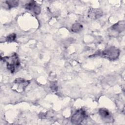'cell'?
Returning a JSON list of instances; mask_svg holds the SVG:
<instances>
[{
  "label": "cell",
  "mask_w": 125,
  "mask_h": 125,
  "mask_svg": "<svg viewBox=\"0 0 125 125\" xmlns=\"http://www.w3.org/2000/svg\"><path fill=\"white\" fill-rule=\"evenodd\" d=\"M5 3L8 8L16 7L19 5V1L18 0H6Z\"/></svg>",
  "instance_id": "8"
},
{
  "label": "cell",
  "mask_w": 125,
  "mask_h": 125,
  "mask_svg": "<svg viewBox=\"0 0 125 125\" xmlns=\"http://www.w3.org/2000/svg\"><path fill=\"white\" fill-rule=\"evenodd\" d=\"M125 23L124 21H122L118 22L111 27V29L112 31L117 32L118 33H120L125 30Z\"/></svg>",
  "instance_id": "6"
},
{
  "label": "cell",
  "mask_w": 125,
  "mask_h": 125,
  "mask_svg": "<svg viewBox=\"0 0 125 125\" xmlns=\"http://www.w3.org/2000/svg\"><path fill=\"white\" fill-rule=\"evenodd\" d=\"M2 60L6 64L7 68L12 73H14L17 71L20 66V61L18 54L16 53H13L10 56H6L2 58Z\"/></svg>",
  "instance_id": "1"
},
{
  "label": "cell",
  "mask_w": 125,
  "mask_h": 125,
  "mask_svg": "<svg viewBox=\"0 0 125 125\" xmlns=\"http://www.w3.org/2000/svg\"><path fill=\"white\" fill-rule=\"evenodd\" d=\"M120 53V51L119 49L114 46H111L103 50L102 52L99 53L97 55H101L103 57L113 61L117 59L119 57Z\"/></svg>",
  "instance_id": "2"
},
{
  "label": "cell",
  "mask_w": 125,
  "mask_h": 125,
  "mask_svg": "<svg viewBox=\"0 0 125 125\" xmlns=\"http://www.w3.org/2000/svg\"><path fill=\"white\" fill-rule=\"evenodd\" d=\"M36 2L35 1H31L29 2H28V3H26L25 5V9L32 11V9H33V8L35 7V6L36 5Z\"/></svg>",
  "instance_id": "10"
},
{
  "label": "cell",
  "mask_w": 125,
  "mask_h": 125,
  "mask_svg": "<svg viewBox=\"0 0 125 125\" xmlns=\"http://www.w3.org/2000/svg\"><path fill=\"white\" fill-rule=\"evenodd\" d=\"M16 38V35L15 33H12L10 35H9L7 38H6V40L7 42H11L15 40Z\"/></svg>",
  "instance_id": "11"
},
{
  "label": "cell",
  "mask_w": 125,
  "mask_h": 125,
  "mask_svg": "<svg viewBox=\"0 0 125 125\" xmlns=\"http://www.w3.org/2000/svg\"><path fill=\"white\" fill-rule=\"evenodd\" d=\"M86 116V112L83 108L78 109L71 117V123L74 125L81 124Z\"/></svg>",
  "instance_id": "3"
},
{
  "label": "cell",
  "mask_w": 125,
  "mask_h": 125,
  "mask_svg": "<svg viewBox=\"0 0 125 125\" xmlns=\"http://www.w3.org/2000/svg\"><path fill=\"white\" fill-rule=\"evenodd\" d=\"M103 15V12L101 9L91 8L88 12V16L93 20H96L101 17Z\"/></svg>",
  "instance_id": "5"
},
{
  "label": "cell",
  "mask_w": 125,
  "mask_h": 125,
  "mask_svg": "<svg viewBox=\"0 0 125 125\" xmlns=\"http://www.w3.org/2000/svg\"><path fill=\"white\" fill-rule=\"evenodd\" d=\"M29 83V81H27L22 78H17L14 81L12 89L18 92L21 93L24 91Z\"/></svg>",
  "instance_id": "4"
},
{
  "label": "cell",
  "mask_w": 125,
  "mask_h": 125,
  "mask_svg": "<svg viewBox=\"0 0 125 125\" xmlns=\"http://www.w3.org/2000/svg\"><path fill=\"white\" fill-rule=\"evenodd\" d=\"M99 113L101 117L104 119H108L110 117L109 111L105 108H100L99 110Z\"/></svg>",
  "instance_id": "7"
},
{
  "label": "cell",
  "mask_w": 125,
  "mask_h": 125,
  "mask_svg": "<svg viewBox=\"0 0 125 125\" xmlns=\"http://www.w3.org/2000/svg\"><path fill=\"white\" fill-rule=\"evenodd\" d=\"M50 88L53 91H57L58 90V85L56 82H53L50 84Z\"/></svg>",
  "instance_id": "12"
},
{
  "label": "cell",
  "mask_w": 125,
  "mask_h": 125,
  "mask_svg": "<svg viewBox=\"0 0 125 125\" xmlns=\"http://www.w3.org/2000/svg\"><path fill=\"white\" fill-rule=\"evenodd\" d=\"M83 29V25L80 23H75L73 24L71 27V31L73 32L77 33L81 31Z\"/></svg>",
  "instance_id": "9"
}]
</instances>
